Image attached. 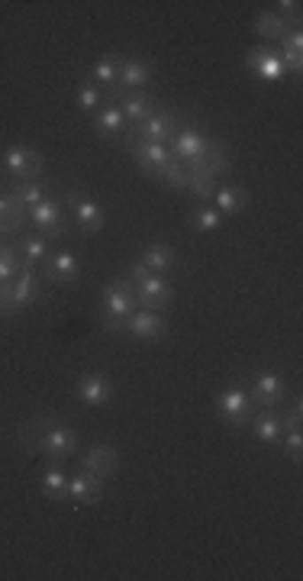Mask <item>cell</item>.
Returning a JSON list of instances; mask_svg holds the SVG:
<instances>
[{"label": "cell", "instance_id": "1", "mask_svg": "<svg viewBox=\"0 0 303 581\" xmlns=\"http://www.w3.org/2000/svg\"><path fill=\"white\" fill-rule=\"evenodd\" d=\"M17 443L19 449H27L29 456L33 452H43L52 462H65V459L78 456L81 436L78 429L65 427L58 417H29L23 420V427L17 429Z\"/></svg>", "mask_w": 303, "mask_h": 581}, {"label": "cell", "instance_id": "2", "mask_svg": "<svg viewBox=\"0 0 303 581\" xmlns=\"http://www.w3.org/2000/svg\"><path fill=\"white\" fill-rule=\"evenodd\" d=\"M133 310H139V304H136L133 285L123 275L104 285V297H100V326L104 330H110L113 323H123Z\"/></svg>", "mask_w": 303, "mask_h": 581}, {"label": "cell", "instance_id": "3", "mask_svg": "<svg viewBox=\"0 0 303 581\" xmlns=\"http://www.w3.org/2000/svg\"><path fill=\"white\" fill-rule=\"evenodd\" d=\"M129 285H133V294H136L139 310L165 313V310H171V304H175V285H171L165 275H152V271H145L143 278H136V281H129Z\"/></svg>", "mask_w": 303, "mask_h": 581}, {"label": "cell", "instance_id": "4", "mask_svg": "<svg viewBox=\"0 0 303 581\" xmlns=\"http://www.w3.org/2000/svg\"><path fill=\"white\" fill-rule=\"evenodd\" d=\"M45 169V159L39 149L29 145H7L0 153V175H7L13 181H36Z\"/></svg>", "mask_w": 303, "mask_h": 581}, {"label": "cell", "instance_id": "5", "mask_svg": "<svg viewBox=\"0 0 303 581\" xmlns=\"http://www.w3.org/2000/svg\"><path fill=\"white\" fill-rule=\"evenodd\" d=\"M27 220H29V226L36 232H43L49 242L62 239L65 232H68V210H65V204L58 197H45L36 207H29Z\"/></svg>", "mask_w": 303, "mask_h": 581}, {"label": "cell", "instance_id": "6", "mask_svg": "<svg viewBox=\"0 0 303 581\" xmlns=\"http://www.w3.org/2000/svg\"><path fill=\"white\" fill-rule=\"evenodd\" d=\"M62 204H65V210L74 216V224L81 226L84 236H94V232H100L104 226H107V210H104L94 197L68 188V191H65V197H62Z\"/></svg>", "mask_w": 303, "mask_h": 581}, {"label": "cell", "instance_id": "7", "mask_svg": "<svg viewBox=\"0 0 303 581\" xmlns=\"http://www.w3.org/2000/svg\"><path fill=\"white\" fill-rule=\"evenodd\" d=\"M184 123L175 110H155V114L149 116V120H143V123L136 126H126L123 139H145V143H171V136L178 133V126Z\"/></svg>", "mask_w": 303, "mask_h": 581}, {"label": "cell", "instance_id": "8", "mask_svg": "<svg viewBox=\"0 0 303 581\" xmlns=\"http://www.w3.org/2000/svg\"><path fill=\"white\" fill-rule=\"evenodd\" d=\"M107 333H113V336L126 333V336H133V340H139V342H152V340H161V336L168 333V320H165V313L133 310L123 323H113Z\"/></svg>", "mask_w": 303, "mask_h": 581}, {"label": "cell", "instance_id": "9", "mask_svg": "<svg viewBox=\"0 0 303 581\" xmlns=\"http://www.w3.org/2000/svg\"><path fill=\"white\" fill-rule=\"evenodd\" d=\"M216 411H220V417L226 420V427L242 429V427H249L252 413H255V404L249 401V391L242 385H229L216 394Z\"/></svg>", "mask_w": 303, "mask_h": 581}, {"label": "cell", "instance_id": "10", "mask_svg": "<svg viewBox=\"0 0 303 581\" xmlns=\"http://www.w3.org/2000/svg\"><path fill=\"white\" fill-rule=\"evenodd\" d=\"M245 72L252 78L259 81H268V84H275V81L284 78V65H281V49L275 43H261V45H252L249 52H245Z\"/></svg>", "mask_w": 303, "mask_h": 581}, {"label": "cell", "instance_id": "11", "mask_svg": "<svg viewBox=\"0 0 303 581\" xmlns=\"http://www.w3.org/2000/svg\"><path fill=\"white\" fill-rule=\"evenodd\" d=\"M152 75H155V68H152L149 62H143V59H123L120 81H116V88L104 90V100H110V104H120L126 94H133V90H145V88H149Z\"/></svg>", "mask_w": 303, "mask_h": 581}, {"label": "cell", "instance_id": "12", "mask_svg": "<svg viewBox=\"0 0 303 581\" xmlns=\"http://www.w3.org/2000/svg\"><path fill=\"white\" fill-rule=\"evenodd\" d=\"M245 391L255 407H281L287 401V378L281 372H259Z\"/></svg>", "mask_w": 303, "mask_h": 581}, {"label": "cell", "instance_id": "13", "mask_svg": "<svg viewBox=\"0 0 303 581\" xmlns=\"http://www.w3.org/2000/svg\"><path fill=\"white\" fill-rule=\"evenodd\" d=\"M206 143H210V136L200 130V126L194 123H181L178 133L171 136V159H178L181 165H190V161H197L200 155L206 153Z\"/></svg>", "mask_w": 303, "mask_h": 581}, {"label": "cell", "instance_id": "14", "mask_svg": "<svg viewBox=\"0 0 303 581\" xmlns=\"http://www.w3.org/2000/svg\"><path fill=\"white\" fill-rule=\"evenodd\" d=\"M126 153L139 161V169L152 178H159L161 169L171 161V149L165 143H145V139H123Z\"/></svg>", "mask_w": 303, "mask_h": 581}, {"label": "cell", "instance_id": "15", "mask_svg": "<svg viewBox=\"0 0 303 581\" xmlns=\"http://www.w3.org/2000/svg\"><path fill=\"white\" fill-rule=\"evenodd\" d=\"M184 169H188L190 175H206V178L220 181L226 171L232 169L229 145H226L223 139H214V136H210V143H206V153L200 155L197 161H190V165H184Z\"/></svg>", "mask_w": 303, "mask_h": 581}, {"label": "cell", "instance_id": "16", "mask_svg": "<svg viewBox=\"0 0 303 581\" xmlns=\"http://www.w3.org/2000/svg\"><path fill=\"white\" fill-rule=\"evenodd\" d=\"M43 275L49 285H72L81 278V259L74 255L72 249H58V252H49V259L43 262Z\"/></svg>", "mask_w": 303, "mask_h": 581}, {"label": "cell", "instance_id": "17", "mask_svg": "<svg viewBox=\"0 0 303 581\" xmlns=\"http://www.w3.org/2000/svg\"><path fill=\"white\" fill-rule=\"evenodd\" d=\"M78 465H81V472H90L107 482L110 475H116V468H120V452H116L110 443H94V446H88L81 452Z\"/></svg>", "mask_w": 303, "mask_h": 581}, {"label": "cell", "instance_id": "18", "mask_svg": "<svg viewBox=\"0 0 303 581\" xmlns=\"http://www.w3.org/2000/svg\"><path fill=\"white\" fill-rule=\"evenodd\" d=\"M74 397H78L84 407H107L113 401V381L100 372H90V375H81L74 381Z\"/></svg>", "mask_w": 303, "mask_h": 581}, {"label": "cell", "instance_id": "19", "mask_svg": "<svg viewBox=\"0 0 303 581\" xmlns=\"http://www.w3.org/2000/svg\"><path fill=\"white\" fill-rule=\"evenodd\" d=\"M249 427H252V436L259 439L261 446H277V439H281V433H284L277 407H255Z\"/></svg>", "mask_w": 303, "mask_h": 581}, {"label": "cell", "instance_id": "20", "mask_svg": "<svg viewBox=\"0 0 303 581\" xmlns=\"http://www.w3.org/2000/svg\"><path fill=\"white\" fill-rule=\"evenodd\" d=\"M39 291H43V285H39V271L23 265V271H19V275L13 278V285H10V307H13V313H17L19 307L33 304V301L39 297Z\"/></svg>", "mask_w": 303, "mask_h": 581}, {"label": "cell", "instance_id": "21", "mask_svg": "<svg viewBox=\"0 0 303 581\" xmlns=\"http://www.w3.org/2000/svg\"><path fill=\"white\" fill-rule=\"evenodd\" d=\"M94 133H97L100 139H123L126 120H123L120 104H110V100L100 104V110L94 114Z\"/></svg>", "mask_w": 303, "mask_h": 581}, {"label": "cell", "instance_id": "22", "mask_svg": "<svg viewBox=\"0 0 303 581\" xmlns=\"http://www.w3.org/2000/svg\"><path fill=\"white\" fill-rule=\"evenodd\" d=\"M17 252H19V262H23L27 269H39V265L49 259V239H45L43 232H36V230L19 232Z\"/></svg>", "mask_w": 303, "mask_h": 581}, {"label": "cell", "instance_id": "23", "mask_svg": "<svg viewBox=\"0 0 303 581\" xmlns=\"http://www.w3.org/2000/svg\"><path fill=\"white\" fill-rule=\"evenodd\" d=\"M120 110H123L126 126H136V123H143V120H149V116L159 110V100L152 98L149 90H133V94H126V98L120 100Z\"/></svg>", "mask_w": 303, "mask_h": 581}, {"label": "cell", "instance_id": "24", "mask_svg": "<svg viewBox=\"0 0 303 581\" xmlns=\"http://www.w3.org/2000/svg\"><path fill=\"white\" fill-rule=\"evenodd\" d=\"M68 498L74 504H97L104 498V478L90 472H78L68 478Z\"/></svg>", "mask_w": 303, "mask_h": 581}, {"label": "cell", "instance_id": "25", "mask_svg": "<svg viewBox=\"0 0 303 581\" xmlns=\"http://www.w3.org/2000/svg\"><path fill=\"white\" fill-rule=\"evenodd\" d=\"M214 207L220 210V216H239L249 207V191L239 185H216Z\"/></svg>", "mask_w": 303, "mask_h": 581}, {"label": "cell", "instance_id": "26", "mask_svg": "<svg viewBox=\"0 0 303 581\" xmlns=\"http://www.w3.org/2000/svg\"><path fill=\"white\" fill-rule=\"evenodd\" d=\"M120 68H123V55H104V59H97V62L90 65L84 81L97 84L100 90H110L120 81Z\"/></svg>", "mask_w": 303, "mask_h": 581}, {"label": "cell", "instance_id": "27", "mask_svg": "<svg viewBox=\"0 0 303 581\" xmlns=\"http://www.w3.org/2000/svg\"><path fill=\"white\" fill-rule=\"evenodd\" d=\"M4 188L13 194V200H17L23 210L29 214V207H36L39 200H45L49 197V185H45L43 178H36V181H7Z\"/></svg>", "mask_w": 303, "mask_h": 581}, {"label": "cell", "instance_id": "28", "mask_svg": "<svg viewBox=\"0 0 303 581\" xmlns=\"http://www.w3.org/2000/svg\"><path fill=\"white\" fill-rule=\"evenodd\" d=\"M139 262H143L152 275H168V271H175V265H178V255H175V249H171L168 242H152Z\"/></svg>", "mask_w": 303, "mask_h": 581}, {"label": "cell", "instance_id": "29", "mask_svg": "<svg viewBox=\"0 0 303 581\" xmlns=\"http://www.w3.org/2000/svg\"><path fill=\"white\" fill-rule=\"evenodd\" d=\"M39 488H43L49 501H65L68 498V472L58 462H52L43 472V478H39Z\"/></svg>", "mask_w": 303, "mask_h": 581}, {"label": "cell", "instance_id": "30", "mask_svg": "<svg viewBox=\"0 0 303 581\" xmlns=\"http://www.w3.org/2000/svg\"><path fill=\"white\" fill-rule=\"evenodd\" d=\"M255 33H259L265 43H281V39L291 33V23L287 20H281L275 13V10H261L259 17H255Z\"/></svg>", "mask_w": 303, "mask_h": 581}, {"label": "cell", "instance_id": "31", "mask_svg": "<svg viewBox=\"0 0 303 581\" xmlns=\"http://www.w3.org/2000/svg\"><path fill=\"white\" fill-rule=\"evenodd\" d=\"M100 104H104V90L97 88V84H90V81L81 78L78 81V90H74V107L81 110V114H97Z\"/></svg>", "mask_w": 303, "mask_h": 581}, {"label": "cell", "instance_id": "32", "mask_svg": "<svg viewBox=\"0 0 303 581\" xmlns=\"http://www.w3.org/2000/svg\"><path fill=\"white\" fill-rule=\"evenodd\" d=\"M19 271H23V262H19V255H17V242L4 239L0 242V285H4V281H13Z\"/></svg>", "mask_w": 303, "mask_h": 581}, {"label": "cell", "instance_id": "33", "mask_svg": "<svg viewBox=\"0 0 303 581\" xmlns=\"http://www.w3.org/2000/svg\"><path fill=\"white\" fill-rule=\"evenodd\" d=\"M220 224H223V216H220V210H216L214 204H197L194 210H190V226H194L197 232H216Z\"/></svg>", "mask_w": 303, "mask_h": 581}, {"label": "cell", "instance_id": "34", "mask_svg": "<svg viewBox=\"0 0 303 581\" xmlns=\"http://www.w3.org/2000/svg\"><path fill=\"white\" fill-rule=\"evenodd\" d=\"M216 185H220L216 178H206V175H190V171H188V188H184V191H190L200 204H210V200H214Z\"/></svg>", "mask_w": 303, "mask_h": 581}, {"label": "cell", "instance_id": "35", "mask_svg": "<svg viewBox=\"0 0 303 581\" xmlns=\"http://www.w3.org/2000/svg\"><path fill=\"white\" fill-rule=\"evenodd\" d=\"M159 181H161V185H168V188H175V191H184V188H188V169H184L178 159H171L168 165L161 169Z\"/></svg>", "mask_w": 303, "mask_h": 581}, {"label": "cell", "instance_id": "36", "mask_svg": "<svg viewBox=\"0 0 303 581\" xmlns=\"http://www.w3.org/2000/svg\"><path fill=\"white\" fill-rule=\"evenodd\" d=\"M277 413H281V427H284V429H303V401H300V394H294V397L287 401L284 411H277Z\"/></svg>", "mask_w": 303, "mask_h": 581}, {"label": "cell", "instance_id": "37", "mask_svg": "<svg viewBox=\"0 0 303 581\" xmlns=\"http://www.w3.org/2000/svg\"><path fill=\"white\" fill-rule=\"evenodd\" d=\"M277 443H281V449L287 452L291 462H300V456H303V429H284Z\"/></svg>", "mask_w": 303, "mask_h": 581}, {"label": "cell", "instance_id": "38", "mask_svg": "<svg viewBox=\"0 0 303 581\" xmlns=\"http://www.w3.org/2000/svg\"><path fill=\"white\" fill-rule=\"evenodd\" d=\"M281 49H284V52H297V55H303V33L300 29H291V33H287L284 39H281Z\"/></svg>", "mask_w": 303, "mask_h": 581}]
</instances>
